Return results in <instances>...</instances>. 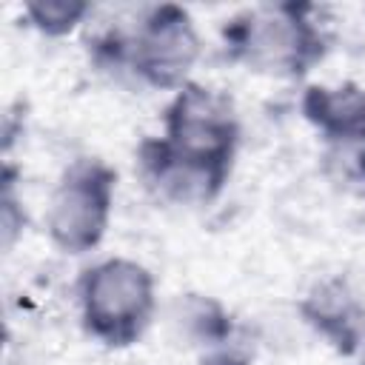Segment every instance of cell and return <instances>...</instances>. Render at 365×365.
Instances as JSON below:
<instances>
[{
    "mask_svg": "<svg viewBox=\"0 0 365 365\" xmlns=\"http://www.w3.org/2000/svg\"><path fill=\"white\" fill-rule=\"evenodd\" d=\"M114 185V168L94 157L74 160L63 171L46 211V231L60 251L86 254L100 245L111 220Z\"/></svg>",
    "mask_w": 365,
    "mask_h": 365,
    "instance_id": "5b68a950",
    "label": "cell"
},
{
    "mask_svg": "<svg viewBox=\"0 0 365 365\" xmlns=\"http://www.w3.org/2000/svg\"><path fill=\"white\" fill-rule=\"evenodd\" d=\"M174 319L194 342L217 345L231 334V322H228L225 311L220 308V302H214L208 297H200V294H185L177 302Z\"/></svg>",
    "mask_w": 365,
    "mask_h": 365,
    "instance_id": "9c48e42d",
    "label": "cell"
},
{
    "mask_svg": "<svg viewBox=\"0 0 365 365\" xmlns=\"http://www.w3.org/2000/svg\"><path fill=\"white\" fill-rule=\"evenodd\" d=\"M362 365H365V362H362Z\"/></svg>",
    "mask_w": 365,
    "mask_h": 365,
    "instance_id": "7c38bea8",
    "label": "cell"
},
{
    "mask_svg": "<svg viewBox=\"0 0 365 365\" xmlns=\"http://www.w3.org/2000/svg\"><path fill=\"white\" fill-rule=\"evenodd\" d=\"M97 57L111 66H128L151 88H182L200 57V37L182 6H154L131 34L108 31L97 40Z\"/></svg>",
    "mask_w": 365,
    "mask_h": 365,
    "instance_id": "7a4b0ae2",
    "label": "cell"
},
{
    "mask_svg": "<svg viewBox=\"0 0 365 365\" xmlns=\"http://www.w3.org/2000/svg\"><path fill=\"white\" fill-rule=\"evenodd\" d=\"M299 314L339 354L348 356L359 351L365 336V308L359 305L356 294L348 288L345 279L331 277L317 282L308 291V297L299 302Z\"/></svg>",
    "mask_w": 365,
    "mask_h": 365,
    "instance_id": "52a82bcc",
    "label": "cell"
},
{
    "mask_svg": "<svg viewBox=\"0 0 365 365\" xmlns=\"http://www.w3.org/2000/svg\"><path fill=\"white\" fill-rule=\"evenodd\" d=\"M225 54L248 71L299 77L325 54V34L311 20V6H254L222 29Z\"/></svg>",
    "mask_w": 365,
    "mask_h": 365,
    "instance_id": "6da1fadb",
    "label": "cell"
},
{
    "mask_svg": "<svg viewBox=\"0 0 365 365\" xmlns=\"http://www.w3.org/2000/svg\"><path fill=\"white\" fill-rule=\"evenodd\" d=\"M160 140L180 160L228 177L240 143L234 103L214 88L185 83L165 108Z\"/></svg>",
    "mask_w": 365,
    "mask_h": 365,
    "instance_id": "277c9868",
    "label": "cell"
},
{
    "mask_svg": "<svg viewBox=\"0 0 365 365\" xmlns=\"http://www.w3.org/2000/svg\"><path fill=\"white\" fill-rule=\"evenodd\" d=\"M88 9L91 6L83 0H34V3H26L23 11L29 26H34L40 34L63 37L88 14Z\"/></svg>",
    "mask_w": 365,
    "mask_h": 365,
    "instance_id": "30bf717a",
    "label": "cell"
},
{
    "mask_svg": "<svg viewBox=\"0 0 365 365\" xmlns=\"http://www.w3.org/2000/svg\"><path fill=\"white\" fill-rule=\"evenodd\" d=\"M86 334L108 348L134 345L157 308L154 277L134 259H103L83 271L77 282Z\"/></svg>",
    "mask_w": 365,
    "mask_h": 365,
    "instance_id": "3957f363",
    "label": "cell"
},
{
    "mask_svg": "<svg viewBox=\"0 0 365 365\" xmlns=\"http://www.w3.org/2000/svg\"><path fill=\"white\" fill-rule=\"evenodd\" d=\"M137 160H140V171L148 182V188H154L163 200H171L180 205L211 202L228 180L222 174H214L208 168L180 160L177 154L168 151V145L160 137L143 140L137 148Z\"/></svg>",
    "mask_w": 365,
    "mask_h": 365,
    "instance_id": "8992f818",
    "label": "cell"
},
{
    "mask_svg": "<svg viewBox=\"0 0 365 365\" xmlns=\"http://www.w3.org/2000/svg\"><path fill=\"white\" fill-rule=\"evenodd\" d=\"M302 114L328 140L365 145V88L354 83L308 86L302 94Z\"/></svg>",
    "mask_w": 365,
    "mask_h": 365,
    "instance_id": "ba28073f",
    "label": "cell"
},
{
    "mask_svg": "<svg viewBox=\"0 0 365 365\" xmlns=\"http://www.w3.org/2000/svg\"><path fill=\"white\" fill-rule=\"evenodd\" d=\"M200 365H248V359H242L240 354H231V351H217V354L202 356Z\"/></svg>",
    "mask_w": 365,
    "mask_h": 365,
    "instance_id": "8fae6325",
    "label": "cell"
}]
</instances>
